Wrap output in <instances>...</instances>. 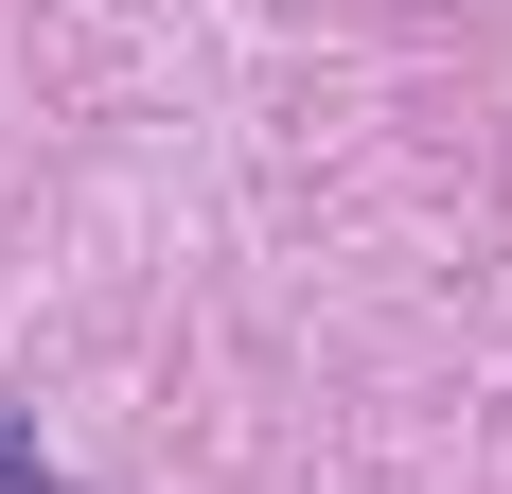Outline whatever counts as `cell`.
Returning <instances> with one entry per match:
<instances>
[{
  "label": "cell",
  "mask_w": 512,
  "mask_h": 494,
  "mask_svg": "<svg viewBox=\"0 0 512 494\" xmlns=\"http://www.w3.org/2000/svg\"><path fill=\"white\" fill-rule=\"evenodd\" d=\"M0 494H71V477L36 459V424H18V406H0Z\"/></svg>",
  "instance_id": "cell-1"
}]
</instances>
